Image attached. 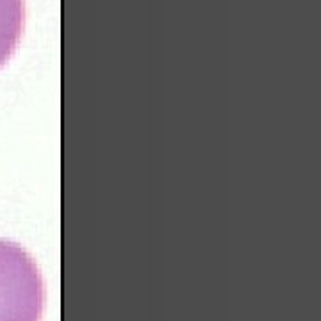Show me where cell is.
<instances>
[{
  "label": "cell",
  "mask_w": 321,
  "mask_h": 321,
  "mask_svg": "<svg viewBox=\"0 0 321 321\" xmlns=\"http://www.w3.org/2000/svg\"><path fill=\"white\" fill-rule=\"evenodd\" d=\"M25 0H0V68L11 59L23 34Z\"/></svg>",
  "instance_id": "2"
},
{
  "label": "cell",
  "mask_w": 321,
  "mask_h": 321,
  "mask_svg": "<svg viewBox=\"0 0 321 321\" xmlns=\"http://www.w3.org/2000/svg\"><path fill=\"white\" fill-rule=\"evenodd\" d=\"M45 287L36 262L11 241L0 239V321H39Z\"/></svg>",
  "instance_id": "1"
}]
</instances>
